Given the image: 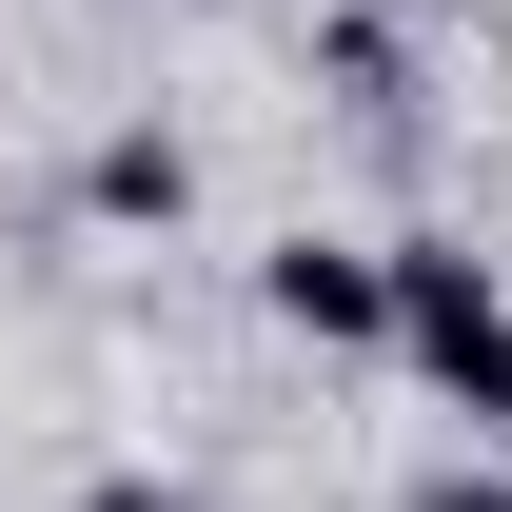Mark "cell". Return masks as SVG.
<instances>
[{
  "label": "cell",
  "instance_id": "obj_1",
  "mask_svg": "<svg viewBox=\"0 0 512 512\" xmlns=\"http://www.w3.org/2000/svg\"><path fill=\"white\" fill-rule=\"evenodd\" d=\"M394 375L453 394L473 434H512V276L473 237H394Z\"/></svg>",
  "mask_w": 512,
  "mask_h": 512
},
{
  "label": "cell",
  "instance_id": "obj_5",
  "mask_svg": "<svg viewBox=\"0 0 512 512\" xmlns=\"http://www.w3.org/2000/svg\"><path fill=\"white\" fill-rule=\"evenodd\" d=\"M414 512H512V473H473V453H453V473H414Z\"/></svg>",
  "mask_w": 512,
  "mask_h": 512
},
{
  "label": "cell",
  "instance_id": "obj_6",
  "mask_svg": "<svg viewBox=\"0 0 512 512\" xmlns=\"http://www.w3.org/2000/svg\"><path fill=\"white\" fill-rule=\"evenodd\" d=\"M79 512H217V493H178V473H99Z\"/></svg>",
  "mask_w": 512,
  "mask_h": 512
},
{
  "label": "cell",
  "instance_id": "obj_4",
  "mask_svg": "<svg viewBox=\"0 0 512 512\" xmlns=\"http://www.w3.org/2000/svg\"><path fill=\"white\" fill-rule=\"evenodd\" d=\"M316 79L355 99V119H414V20H394V0H355V20H316Z\"/></svg>",
  "mask_w": 512,
  "mask_h": 512
},
{
  "label": "cell",
  "instance_id": "obj_2",
  "mask_svg": "<svg viewBox=\"0 0 512 512\" xmlns=\"http://www.w3.org/2000/svg\"><path fill=\"white\" fill-rule=\"evenodd\" d=\"M256 316L316 335V355H394V237H276L256 256Z\"/></svg>",
  "mask_w": 512,
  "mask_h": 512
},
{
  "label": "cell",
  "instance_id": "obj_8",
  "mask_svg": "<svg viewBox=\"0 0 512 512\" xmlns=\"http://www.w3.org/2000/svg\"><path fill=\"white\" fill-rule=\"evenodd\" d=\"M178 20H237V0H178Z\"/></svg>",
  "mask_w": 512,
  "mask_h": 512
},
{
  "label": "cell",
  "instance_id": "obj_3",
  "mask_svg": "<svg viewBox=\"0 0 512 512\" xmlns=\"http://www.w3.org/2000/svg\"><path fill=\"white\" fill-rule=\"evenodd\" d=\"M79 217H119V237H178V217H197V138H178V119H119L99 158H79Z\"/></svg>",
  "mask_w": 512,
  "mask_h": 512
},
{
  "label": "cell",
  "instance_id": "obj_7",
  "mask_svg": "<svg viewBox=\"0 0 512 512\" xmlns=\"http://www.w3.org/2000/svg\"><path fill=\"white\" fill-rule=\"evenodd\" d=\"M394 20H453V0H394Z\"/></svg>",
  "mask_w": 512,
  "mask_h": 512
}]
</instances>
